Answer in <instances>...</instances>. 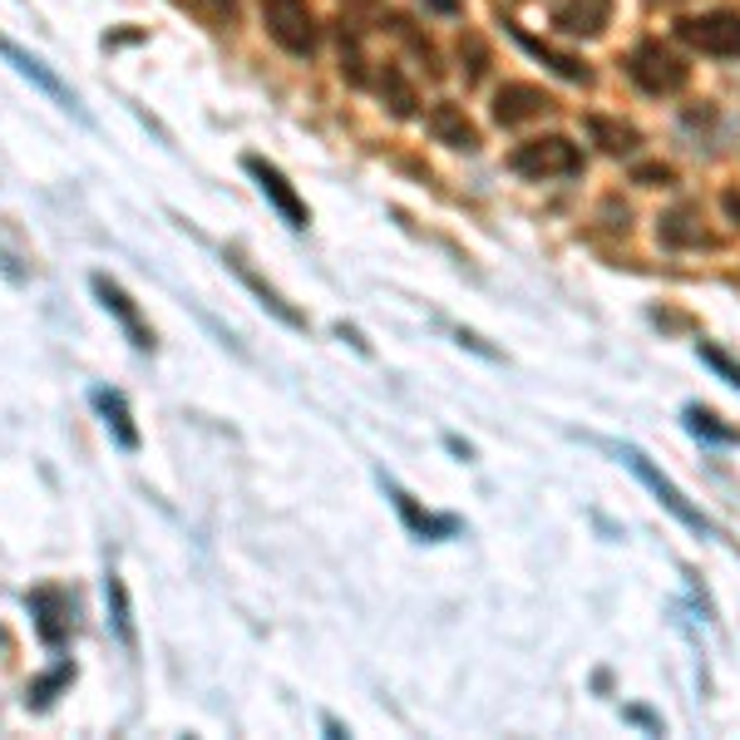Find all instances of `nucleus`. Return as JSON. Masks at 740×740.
<instances>
[{
    "instance_id": "1",
    "label": "nucleus",
    "mask_w": 740,
    "mask_h": 740,
    "mask_svg": "<svg viewBox=\"0 0 740 740\" xmlns=\"http://www.w3.org/2000/svg\"><path fill=\"white\" fill-rule=\"evenodd\" d=\"M509 168L533 178V184L573 178V174H583V148L568 139V134H543V139H523L514 154H509Z\"/></svg>"
},
{
    "instance_id": "2",
    "label": "nucleus",
    "mask_w": 740,
    "mask_h": 740,
    "mask_svg": "<svg viewBox=\"0 0 740 740\" xmlns=\"http://www.w3.org/2000/svg\"><path fill=\"white\" fill-rule=\"evenodd\" d=\"M628 75H632V85L642 89V95H677V89H687L691 65L681 60L671 45L642 40V45H637V50L628 55Z\"/></svg>"
},
{
    "instance_id": "3",
    "label": "nucleus",
    "mask_w": 740,
    "mask_h": 740,
    "mask_svg": "<svg viewBox=\"0 0 740 740\" xmlns=\"http://www.w3.org/2000/svg\"><path fill=\"white\" fill-rule=\"evenodd\" d=\"M257 6H262V26H267V36L277 40L282 50L296 55V60L316 55L322 30H316V16L306 0H257Z\"/></svg>"
},
{
    "instance_id": "4",
    "label": "nucleus",
    "mask_w": 740,
    "mask_h": 740,
    "mask_svg": "<svg viewBox=\"0 0 740 740\" xmlns=\"http://www.w3.org/2000/svg\"><path fill=\"white\" fill-rule=\"evenodd\" d=\"M677 40L691 45V50H701V55H716V60H731V55H740V10L681 16L677 20Z\"/></svg>"
},
{
    "instance_id": "5",
    "label": "nucleus",
    "mask_w": 740,
    "mask_h": 740,
    "mask_svg": "<svg viewBox=\"0 0 740 740\" xmlns=\"http://www.w3.org/2000/svg\"><path fill=\"white\" fill-rule=\"evenodd\" d=\"M243 168H247V174L257 178L262 198H267L272 208H277V218L287 223L292 233H306V223H312V208H306V203H302V193L292 188V178L282 174L277 164H267V158H262V154H247V158H243Z\"/></svg>"
},
{
    "instance_id": "6",
    "label": "nucleus",
    "mask_w": 740,
    "mask_h": 740,
    "mask_svg": "<svg viewBox=\"0 0 740 740\" xmlns=\"http://www.w3.org/2000/svg\"><path fill=\"white\" fill-rule=\"evenodd\" d=\"M0 60H10V65H16V75H26V79H30V85H36V89H40V95H50V99H55V105H60V109H70V114H75V119H79V124H89V114H85V109H79V99H75V89H70V85H65V79H60V75H55V70H50V65H45V60H40V55H30V50H20V45H16V40H6V36H0Z\"/></svg>"
},
{
    "instance_id": "7",
    "label": "nucleus",
    "mask_w": 740,
    "mask_h": 740,
    "mask_svg": "<svg viewBox=\"0 0 740 740\" xmlns=\"http://www.w3.org/2000/svg\"><path fill=\"white\" fill-rule=\"evenodd\" d=\"M26 608L36 618V632L45 647H65L75 632V598L65 588H36L26 592Z\"/></svg>"
},
{
    "instance_id": "8",
    "label": "nucleus",
    "mask_w": 740,
    "mask_h": 740,
    "mask_svg": "<svg viewBox=\"0 0 740 740\" xmlns=\"http://www.w3.org/2000/svg\"><path fill=\"white\" fill-rule=\"evenodd\" d=\"M89 292H95V296H99V306H105L114 322L124 326V336H129V346H134V351H154V332L144 326V316H139V306H134V296L124 292L119 282L109 277V272H95V277H89Z\"/></svg>"
},
{
    "instance_id": "9",
    "label": "nucleus",
    "mask_w": 740,
    "mask_h": 740,
    "mask_svg": "<svg viewBox=\"0 0 740 740\" xmlns=\"http://www.w3.org/2000/svg\"><path fill=\"white\" fill-rule=\"evenodd\" d=\"M628 464H632V474H637V480H642L647 489H652V494L662 499V504H667V509H671V514H677L681 523H687V529H701V533L711 529V523H706V514H701V509H697V504H687V494H681V489L671 484L667 474L657 470V464L647 460L642 450H628Z\"/></svg>"
},
{
    "instance_id": "10",
    "label": "nucleus",
    "mask_w": 740,
    "mask_h": 740,
    "mask_svg": "<svg viewBox=\"0 0 740 740\" xmlns=\"http://www.w3.org/2000/svg\"><path fill=\"white\" fill-rule=\"evenodd\" d=\"M89 405L99 410L109 440L119 444L124 454L139 450V425H134V410H129V401H124V391H114V385H95V391H89Z\"/></svg>"
},
{
    "instance_id": "11",
    "label": "nucleus",
    "mask_w": 740,
    "mask_h": 740,
    "mask_svg": "<svg viewBox=\"0 0 740 740\" xmlns=\"http://www.w3.org/2000/svg\"><path fill=\"white\" fill-rule=\"evenodd\" d=\"M549 109H553V99L543 95L539 85H523V79H514V85H504L494 95V124H504V129L539 119V114H549Z\"/></svg>"
},
{
    "instance_id": "12",
    "label": "nucleus",
    "mask_w": 740,
    "mask_h": 740,
    "mask_svg": "<svg viewBox=\"0 0 740 740\" xmlns=\"http://www.w3.org/2000/svg\"><path fill=\"white\" fill-rule=\"evenodd\" d=\"M608 20H612V0H558V10H553V26L578 40L602 36Z\"/></svg>"
},
{
    "instance_id": "13",
    "label": "nucleus",
    "mask_w": 740,
    "mask_h": 740,
    "mask_svg": "<svg viewBox=\"0 0 740 740\" xmlns=\"http://www.w3.org/2000/svg\"><path fill=\"white\" fill-rule=\"evenodd\" d=\"M381 484H385V494H391L395 514L405 519V529L415 533V539H430V543H435V539H450V533L460 529V519H440V514H425V509H420L415 499H410V494H405V489L395 484V480H385V474H381Z\"/></svg>"
},
{
    "instance_id": "14",
    "label": "nucleus",
    "mask_w": 740,
    "mask_h": 740,
    "mask_svg": "<svg viewBox=\"0 0 740 740\" xmlns=\"http://www.w3.org/2000/svg\"><path fill=\"white\" fill-rule=\"evenodd\" d=\"M430 134H435L440 144H450V148H464V154L480 148V129H474V119L460 105H450V99H440V105L430 109Z\"/></svg>"
},
{
    "instance_id": "15",
    "label": "nucleus",
    "mask_w": 740,
    "mask_h": 740,
    "mask_svg": "<svg viewBox=\"0 0 740 740\" xmlns=\"http://www.w3.org/2000/svg\"><path fill=\"white\" fill-rule=\"evenodd\" d=\"M105 612H109V632L119 637V647L124 652H134L139 647V632H134V602H129V592H124V578L105 573Z\"/></svg>"
},
{
    "instance_id": "16",
    "label": "nucleus",
    "mask_w": 740,
    "mask_h": 740,
    "mask_svg": "<svg viewBox=\"0 0 740 740\" xmlns=\"http://www.w3.org/2000/svg\"><path fill=\"white\" fill-rule=\"evenodd\" d=\"M588 139L598 144L608 158H628V154L642 148V134L622 119H608V114H588Z\"/></svg>"
},
{
    "instance_id": "17",
    "label": "nucleus",
    "mask_w": 740,
    "mask_h": 740,
    "mask_svg": "<svg viewBox=\"0 0 740 740\" xmlns=\"http://www.w3.org/2000/svg\"><path fill=\"white\" fill-rule=\"evenodd\" d=\"M509 30H514V40L523 45V50H529L533 55V60H543V65H549V70L553 75H563V79H573V85H592V70H588V65L583 60H578V55H563V50H553V45H543V40H533L529 36V30H519V26H509Z\"/></svg>"
},
{
    "instance_id": "18",
    "label": "nucleus",
    "mask_w": 740,
    "mask_h": 740,
    "mask_svg": "<svg viewBox=\"0 0 740 740\" xmlns=\"http://www.w3.org/2000/svg\"><path fill=\"white\" fill-rule=\"evenodd\" d=\"M227 267H233L237 277H243V287H253V292H257V302L267 306V312L277 316V322H287V326H296V332H302V326H306V316L296 312V306H287V302H282V292H277V287H267V282H262V277H257L253 267H247L243 257H237V253H227Z\"/></svg>"
},
{
    "instance_id": "19",
    "label": "nucleus",
    "mask_w": 740,
    "mask_h": 740,
    "mask_svg": "<svg viewBox=\"0 0 740 740\" xmlns=\"http://www.w3.org/2000/svg\"><path fill=\"white\" fill-rule=\"evenodd\" d=\"M75 681V662H55L50 671H45V677H36L30 681V691H26V706L30 711H50L55 706V697H60L65 687H70Z\"/></svg>"
},
{
    "instance_id": "20",
    "label": "nucleus",
    "mask_w": 740,
    "mask_h": 740,
    "mask_svg": "<svg viewBox=\"0 0 740 740\" xmlns=\"http://www.w3.org/2000/svg\"><path fill=\"white\" fill-rule=\"evenodd\" d=\"M662 243L667 247H706L711 237H706V227L697 223V213L691 208H677L662 218Z\"/></svg>"
},
{
    "instance_id": "21",
    "label": "nucleus",
    "mask_w": 740,
    "mask_h": 740,
    "mask_svg": "<svg viewBox=\"0 0 740 740\" xmlns=\"http://www.w3.org/2000/svg\"><path fill=\"white\" fill-rule=\"evenodd\" d=\"M381 95H385V105H391L395 119H410V114H415V105H420V99H415V85L405 79L401 65H385V70H381Z\"/></svg>"
},
{
    "instance_id": "22",
    "label": "nucleus",
    "mask_w": 740,
    "mask_h": 740,
    "mask_svg": "<svg viewBox=\"0 0 740 740\" xmlns=\"http://www.w3.org/2000/svg\"><path fill=\"white\" fill-rule=\"evenodd\" d=\"M341 75H346L351 85H366V55H361L356 30H346V26H341Z\"/></svg>"
},
{
    "instance_id": "23",
    "label": "nucleus",
    "mask_w": 740,
    "mask_h": 740,
    "mask_svg": "<svg viewBox=\"0 0 740 740\" xmlns=\"http://www.w3.org/2000/svg\"><path fill=\"white\" fill-rule=\"evenodd\" d=\"M687 425L697 430V435H706V440H721V444H736V440H740V430L721 425V420H716L711 410H701V405H691V410H687Z\"/></svg>"
},
{
    "instance_id": "24",
    "label": "nucleus",
    "mask_w": 740,
    "mask_h": 740,
    "mask_svg": "<svg viewBox=\"0 0 740 740\" xmlns=\"http://www.w3.org/2000/svg\"><path fill=\"white\" fill-rule=\"evenodd\" d=\"M460 60H464V79L480 85L484 70H489V45L480 36H460Z\"/></svg>"
},
{
    "instance_id": "25",
    "label": "nucleus",
    "mask_w": 740,
    "mask_h": 740,
    "mask_svg": "<svg viewBox=\"0 0 740 740\" xmlns=\"http://www.w3.org/2000/svg\"><path fill=\"white\" fill-rule=\"evenodd\" d=\"M632 184H642V188H671V184H677V174H671L667 164H637L632 168Z\"/></svg>"
},
{
    "instance_id": "26",
    "label": "nucleus",
    "mask_w": 740,
    "mask_h": 740,
    "mask_svg": "<svg viewBox=\"0 0 740 740\" xmlns=\"http://www.w3.org/2000/svg\"><path fill=\"white\" fill-rule=\"evenodd\" d=\"M701 361H706V366H711V371H721L726 381H731L736 391H740V366H736L731 356H726V351H716V346H701Z\"/></svg>"
},
{
    "instance_id": "27",
    "label": "nucleus",
    "mask_w": 740,
    "mask_h": 740,
    "mask_svg": "<svg viewBox=\"0 0 740 740\" xmlns=\"http://www.w3.org/2000/svg\"><path fill=\"white\" fill-rule=\"evenodd\" d=\"M721 213L740 227V188H726V193H721Z\"/></svg>"
},
{
    "instance_id": "28",
    "label": "nucleus",
    "mask_w": 740,
    "mask_h": 740,
    "mask_svg": "<svg viewBox=\"0 0 740 740\" xmlns=\"http://www.w3.org/2000/svg\"><path fill=\"white\" fill-rule=\"evenodd\" d=\"M464 0H425V10H435V16H460Z\"/></svg>"
},
{
    "instance_id": "29",
    "label": "nucleus",
    "mask_w": 740,
    "mask_h": 740,
    "mask_svg": "<svg viewBox=\"0 0 740 740\" xmlns=\"http://www.w3.org/2000/svg\"><path fill=\"white\" fill-rule=\"evenodd\" d=\"M213 10H218V16H227V20H233V10H237V6H233V0H213Z\"/></svg>"
},
{
    "instance_id": "30",
    "label": "nucleus",
    "mask_w": 740,
    "mask_h": 740,
    "mask_svg": "<svg viewBox=\"0 0 740 740\" xmlns=\"http://www.w3.org/2000/svg\"><path fill=\"white\" fill-rule=\"evenodd\" d=\"M361 6H371V0H361Z\"/></svg>"
}]
</instances>
